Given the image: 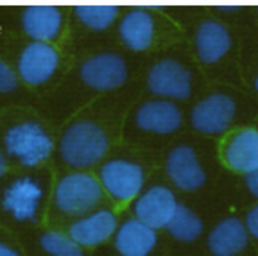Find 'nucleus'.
<instances>
[{
    "instance_id": "14",
    "label": "nucleus",
    "mask_w": 258,
    "mask_h": 256,
    "mask_svg": "<svg viewBox=\"0 0 258 256\" xmlns=\"http://www.w3.org/2000/svg\"><path fill=\"white\" fill-rule=\"evenodd\" d=\"M117 217L109 210H95L90 215H81L69 228V236L81 247H92L108 242L117 231Z\"/></svg>"
},
{
    "instance_id": "17",
    "label": "nucleus",
    "mask_w": 258,
    "mask_h": 256,
    "mask_svg": "<svg viewBox=\"0 0 258 256\" xmlns=\"http://www.w3.org/2000/svg\"><path fill=\"white\" fill-rule=\"evenodd\" d=\"M158 244V233L144 222L124 220L115 231V249L120 256H149Z\"/></svg>"
},
{
    "instance_id": "9",
    "label": "nucleus",
    "mask_w": 258,
    "mask_h": 256,
    "mask_svg": "<svg viewBox=\"0 0 258 256\" xmlns=\"http://www.w3.org/2000/svg\"><path fill=\"white\" fill-rule=\"evenodd\" d=\"M81 79L86 86L99 92L120 88L127 79V63L115 52H101L81 65Z\"/></svg>"
},
{
    "instance_id": "6",
    "label": "nucleus",
    "mask_w": 258,
    "mask_h": 256,
    "mask_svg": "<svg viewBox=\"0 0 258 256\" xmlns=\"http://www.w3.org/2000/svg\"><path fill=\"white\" fill-rule=\"evenodd\" d=\"M99 183L115 201L127 203L137 199L144 190L145 170L137 161L115 158L101 167Z\"/></svg>"
},
{
    "instance_id": "2",
    "label": "nucleus",
    "mask_w": 258,
    "mask_h": 256,
    "mask_svg": "<svg viewBox=\"0 0 258 256\" xmlns=\"http://www.w3.org/2000/svg\"><path fill=\"white\" fill-rule=\"evenodd\" d=\"M102 194L104 190L95 176L88 172H72L57 183L54 203L67 215L81 217L99 206Z\"/></svg>"
},
{
    "instance_id": "13",
    "label": "nucleus",
    "mask_w": 258,
    "mask_h": 256,
    "mask_svg": "<svg viewBox=\"0 0 258 256\" xmlns=\"http://www.w3.org/2000/svg\"><path fill=\"white\" fill-rule=\"evenodd\" d=\"M59 65V54L50 43L32 41L22 50L18 59V74L27 84H43L52 77Z\"/></svg>"
},
{
    "instance_id": "10",
    "label": "nucleus",
    "mask_w": 258,
    "mask_h": 256,
    "mask_svg": "<svg viewBox=\"0 0 258 256\" xmlns=\"http://www.w3.org/2000/svg\"><path fill=\"white\" fill-rule=\"evenodd\" d=\"M222 161L237 174L253 172L258 168V127H240L222 144Z\"/></svg>"
},
{
    "instance_id": "12",
    "label": "nucleus",
    "mask_w": 258,
    "mask_h": 256,
    "mask_svg": "<svg viewBox=\"0 0 258 256\" xmlns=\"http://www.w3.org/2000/svg\"><path fill=\"white\" fill-rule=\"evenodd\" d=\"M233 45L230 29L226 27L222 22L206 18L196 29L194 36V48L196 56L203 65H215L228 56Z\"/></svg>"
},
{
    "instance_id": "5",
    "label": "nucleus",
    "mask_w": 258,
    "mask_h": 256,
    "mask_svg": "<svg viewBox=\"0 0 258 256\" xmlns=\"http://www.w3.org/2000/svg\"><path fill=\"white\" fill-rule=\"evenodd\" d=\"M147 88L158 99L188 100L194 90L192 70L176 57H163L149 68Z\"/></svg>"
},
{
    "instance_id": "25",
    "label": "nucleus",
    "mask_w": 258,
    "mask_h": 256,
    "mask_svg": "<svg viewBox=\"0 0 258 256\" xmlns=\"http://www.w3.org/2000/svg\"><path fill=\"white\" fill-rule=\"evenodd\" d=\"M246 188L247 192L251 194V196L254 197V199H258V168L256 170H253V172L246 174Z\"/></svg>"
},
{
    "instance_id": "3",
    "label": "nucleus",
    "mask_w": 258,
    "mask_h": 256,
    "mask_svg": "<svg viewBox=\"0 0 258 256\" xmlns=\"http://www.w3.org/2000/svg\"><path fill=\"white\" fill-rule=\"evenodd\" d=\"M8 156L24 167H36L52 152V140L38 122H20L8 129L4 136Z\"/></svg>"
},
{
    "instance_id": "26",
    "label": "nucleus",
    "mask_w": 258,
    "mask_h": 256,
    "mask_svg": "<svg viewBox=\"0 0 258 256\" xmlns=\"http://www.w3.org/2000/svg\"><path fill=\"white\" fill-rule=\"evenodd\" d=\"M0 256H20V252L15 251L13 247H9V245L2 244L0 242Z\"/></svg>"
},
{
    "instance_id": "18",
    "label": "nucleus",
    "mask_w": 258,
    "mask_h": 256,
    "mask_svg": "<svg viewBox=\"0 0 258 256\" xmlns=\"http://www.w3.org/2000/svg\"><path fill=\"white\" fill-rule=\"evenodd\" d=\"M154 32L156 24L149 11L145 9H131L122 16L118 24V34H120L122 43L131 50H147L154 41Z\"/></svg>"
},
{
    "instance_id": "11",
    "label": "nucleus",
    "mask_w": 258,
    "mask_h": 256,
    "mask_svg": "<svg viewBox=\"0 0 258 256\" xmlns=\"http://www.w3.org/2000/svg\"><path fill=\"white\" fill-rule=\"evenodd\" d=\"M135 124L138 129L154 135H172L183 125V111L172 100L151 99L135 113Z\"/></svg>"
},
{
    "instance_id": "21",
    "label": "nucleus",
    "mask_w": 258,
    "mask_h": 256,
    "mask_svg": "<svg viewBox=\"0 0 258 256\" xmlns=\"http://www.w3.org/2000/svg\"><path fill=\"white\" fill-rule=\"evenodd\" d=\"M76 15L92 31H106L117 20L118 8L111 4H81L76 6Z\"/></svg>"
},
{
    "instance_id": "27",
    "label": "nucleus",
    "mask_w": 258,
    "mask_h": 256,
    "mask_svg": "<svg viewBox=\"0 0 258 256\" xmlns=\"http://www.w3.org/2000/svg\"><path fill=\"white\" fill-rule=\"evenodd\" d=\"M6 170H8V160H6V156L2 154V151H0V177L4 176Z\"/></svg>"
},
{
    "instance_id": "24",
    "label": "nucleus",
    "mask_w": 258,
    "mask_h": 256,
    "mask_svg": "<svg viewBox=\"0 0 258 256\" xmlns=\"http://www.w3.org/2000/svg\"><path fill=\"white\" fill-rule=\"evenodd\" d=\"M244 226H246L249 236H253V238H256V240H258V203L246 213Z\"/></svg>"
},
{
    "instance_id": "8",
    "label": "nucleus",
    "mask_w": 258,
    "mask_h": 256,
    "mask_svg": "<svg viewBox=\"0 0 258 256\" xmlns=\"http://www.w3.org/2000/svg\"><path fill=\"white\" fill-rule=\"evenodd\" d=\"M165 172L170 183L183 192H198L206 184V170L198 151L188 144L170 149L165 160Z\"/></svg>"
},
{
    "instance_id": "15",
    "label": "nucleus",
    "mask_w": 258,
    "mask_h": 256,
    "mask_svg": "<svg viewBox=\"0 0 258 256\" xmlns=\"http://www.w3.org/2000/svg\"><path fill=\"white\" fill-rule=\"evenodd\" d=\"M249 238L251 236L244 226V220L231 215L219 220L210 229L206 245L214 256H238L246 251Z\"/></svg>"
},
{
    "instance_id": "22",
    "label": "nucleus",
    "mask_w": 258,
    "mask_h": 256,
    "mask_svg": "<svg viewBox=\"0 0 258 256\" xmlns=\"http://www.w3.org/2000/svg\"><path fill=\"white\" fill-rule=\"evenodd\" d=\"M40 244L50 256H85L83 247L61 231H47L41 235Z\"/></svg>"
},
{
    "instance_id": "20",
    "label": "nucleus",
    "mask_w": 258,
    "mask_h": 256,
    "mask_svg": "<svg viewBox=\"0 0 258 256\" xmlns=\"http://www.w3.org/2000/svg\"><path fill=\"white\" fill-rule=\"evenodd\" d=\"M167 233L177 242H185V244H192L203 235L205 231V222L203 219L194 212L186 204H177L176 212H174L172 219L169 220V224L165 226Z\"/></svg>"
},
{
    "instance_id": "16",
    "label": "nucleus",
    "mask_w": 258,
    "mask_h": 256,
    "mask_svg": "<svg viewBox=\"0 0 258 256\" xmlns=\"http://www.w3.org/2000/svg\"><path fill=\"white\" fill-rule=\"evenodd\" d=\"M41 196L43 190L38 181L32 177H20L6 188L2 203L16 220H34Z\"/></svg>"
},
{
    "instance_id": "28",
    "label": "nucleus",
    "mask_w": 258,
    "mask_h": 256,
    "mask_svg": "<svg viewBox=\"0 0 258 256\" xmlns=\"http://www.w3.org/2000/svg\"><path fill=\"white\" fill-rule=\"evenodd\" d=\"M253 86H254V92L258 93V74H256V77H254V83H253Z\"/></svg>"
},
{
    "instance_id": "4",
    "label": "nucleus",
    "mask_w": 258,
    "mask_h": 256,
    "mask_svg": "<svg viewBox=\"0 0 258 256\" xmlns=\"http://www.w3.org/2000/svg\"><path fill=\"white\" fill-rule=\"evenodd\" d=\"M237 100L226 92H214L199 99L190 109V125L206 136H221L233 127Z\"/></svg>"
},
{
    "instance_id": "7",
    "label": "nucleus",
    "mask_w": 258,
    "mask_h": 256,
    "mask_svg": "<svg viewBox=\"0 0 258 256\" xmlns=\"http://www.w3.org/2000/svg\"><path fill=\"white\" fill-rule=\"evenodd\" d=\"M177 197L167 184H153L147 190H142L135 199L133 213L135 219L153 228L154 231L165 229L177 208Z\"/></svg>"
},
{
    "instance_id": "1",
    "label": "nucleus",
    "mask_w": 258,
    "mask_h": 256,
    "mask_svg": "<svg viewBox=\"0 0 258 256\" xmlns=\"http://www.w3.org/2000/svg\"><path fill=\"white\" fill-rule=\"evenodd\" d=\"M109 149L106 131L93 120L74 122L63 133L59 154L67 165L74 168H90L97 165Z\"/></svg>"
},
{
    "instance_id": "23",
    "label": "nucleus",
    "mask_w": 258,
    "mask_h": 256,
    "mask_svg": "<svg viewBox=\"0 0 258 256\" xmlns=\"http://www.w3.org/2000/svg\"><path fill=\"white\" fill-rule=\"evenodd\" d=\"M16 86H18V77L15 70L6 61L0 59V93L15 92Z\"/></svg>"
},
{
    "instance_id": "19",
    "label": "nucleus",
    "mask_w": 258,
    "mask_h": 256,
    "mask_svg": "<svg viewBox=\"0 0 258 256\" xmlns=\"http://www.w3.org/2000/svg\"><path fill=\"white\" fill-rule=\"evenodd\" d=\"M63 16L56 6H29L22 15V27L32 40L48 43L59 34Z\"/></svg>"
}]
</instances>
